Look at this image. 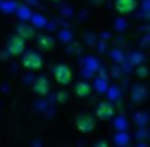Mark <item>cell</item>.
<instances>
[{
	"label": "cell",
	"mask_w": 150,
	"mask_h": 147,
	"mask_svg": "<svg viewBox=\"0 0 150 147\" xmlns=\"http://www.w3.org/2000/svg\"><path fill=\"white\" fill-rule=\"evenodd\" d=\"M53 78H55V81L58 82L60 86H68L73 79V71L68 65L58 63V65H55V68H53Z\"/></svg>",
	"instance_id": "cell-1"
},
{
	"label": "cell",
	"mask_w": 150,
	"mask_h": 147,
	"mask_svg": "<svg viewBox=\"0 0 150 147\" xmlns=\"http://www.w3.org/2000/svg\"><path fill=\"white\" fill-rule=\"evenodd\" d=\"M95 128V120L91 116V115H81V116L76 118V129L79 133H91L92 129Z\"/></svg>",
	"instance_id": "cell-4"
},
{
	"label": "cell",
	"mask_w": 150,
	"mask_h": 147,
	"mask_svg": "<svg viewBox=\"0 0 150 147\" xmlns=\"http://www.w3.org/2000/svg\"><path fill=\"white\" fill-rule=\"evenodd\" d=\"M95 147H108V146H107V142L100 141V142H97V144H95Z\"/></svg>",
	"instance_id": "cell-12"
},
{
	"label": "cell",
	"mask_w": 150,
	"mask_h": 147,
	"mask_svg": "<svg viewBox=\"0 0 150 147\" xmlns=\"http://www.w3.org/2000/svg\"><path fill=\"white\" fill-rule=\"evenodd\" d=\"M137 73H139V76H140V78H145V76H147V70H145V68H140Z\"/></svg>",
	"instance_id": "cell-11"
},
{
	"label": "cell",
	"mask_w": 150,
	"mask_h": 147,
	"mask_svg": "<svg viewBox=\"0 0 150 147\" xmlns=\"http://www.w3.org/2000/svg\"><path fill=\"white\" fill-rule=\"evenodd\" d=\"M24 45H26V40H23L18 34H13V36L8 39V44H7V50L10 55L13 57H18L24 52Z\"/></svg>",
	"instance_id": "cell-3"
},
{
	"label": "cell",
	"mask_w": 150,
	"mask_h": 147,
	"mask_svg": "<svg viewBox=\"0 0 150 147\" xmlns=\"http://www.w3.org/2000/svg\"><path fill=\"white\" fill-rule=\"evenodd\" d=\"M137 0H115V8L121 15H129L136 10Z\"/></svg>",
	"instance_id": "cell-5"
},
{
	"label": "cell",
	"mask_w": 150,
	"mask_h": 147,
	"mask_svg": "<svg viewBox=\"0 0 150 147\" xmlns=\"http://www.w3.org/2000/svg\"><path fill=\"white\" fill-rule=\"evenodd\" d=\"M74 94L78 95V97H81V99L87 97V95L91 94V84H89V82H86V81L76 82V86H74Z\"/></svg>",
	"instance_id": "cell-8"
},
{
	"label": "cell",
	"mask_w": 150,
	"mask_h": 147,
	"mask_svg": "<svg viewBox=\"0 0 150 147\" xmlns=\"http://www.w3.org/2000/svg\"><path fill=\"white\" fill-rule=\"evenodd\" d=\"M33 91L36 92L37 95H47L50 91L49 79H47L45 76H37L33 82Z\"/></svg>",
	"instance_id": "cell-6"
},
{
	"label": "cell",
	"mask_w": 150,
	"mask_h": 147,
	"mask_svg": "<svg viewBox=\"0 0 150 147\" xmlns=\"http://www.w3.org/2000/svg\"><path fill=\"white\" fill-rule=\"evenodd\" d=\"M115 113V108L110 102H100L97 105V110H95V115H97L98 120H110Z\"/></svg>",
	"instance_id": "cell-7"
},
{
	"label": "cell",
	"mask_w": 150,
	"mask_h": 147,
	"mask_svg": "<svg viewBox=\"0 0 150 147\" xmlns=\"http://www.w3.org/2000/svg\"><path fill=\"white\" fill-rule=\"evenodd\" d=\"M52 2H58V0H52Z\"/></svg>",
	"instance_id": "cell-13"
},
{
	"label": "cell",
	"mask_w": 150,
	"mask_h": 147,
	"mask_svg": "<svg viewBox=\"0 0 150 147\" xmlns=\"http://www.w3.org/2000/svg\"><path fill=\"white\" fill-rule=\"evenodd\" d=\"M21 63H23V66L26 70H40L44 65L42 62V57L39 55L37 52H26L23 55V58H21Z\"/></svg>",
	"instance_id": "cell-2"
},
{
	"label": "cell",
	"mask_w": 150,
	"mask_h": 147,
	"mask_svg": "<svg viewBox=\"0 0 150 147\" xmlns=\"http://www.w3.org/2000/svg\"><path fill=\"white\" fill-rule=\"evenodd\" d=\"M55 45V39L50 36H40L39 37V47L44 50H52Z\"/></svg>",
	"instance_id": "cell-10"
},
{
	"label": "cell",
	"mask_w": 150,
	"mask_h": 147,
	"mask_svg": "<svg viewBox=\"0 0 150 147\" xmlns=\"http://www.w3.org/2000/svg\"><path fill=\"white\" fill-rule=\"evenodd\" d=\"M16 34H18V36H20L23 40H26V39H31V37L34 36V29H33L31 26H28V24H20V26H18Z\"/></svg>",
	"instance_id": "cell-9"
}]
</instances>
